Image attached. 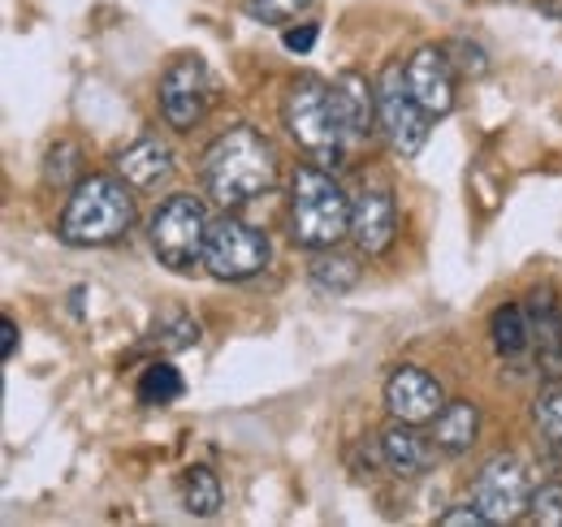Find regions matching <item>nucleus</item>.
Segmentation results:
<instances>
[{"label": "nucleus", "instance_id": "20", "mask_svg": "<svg viewBox=\"0 0 562 527\" xmlns=\"http://www.w3.org/2000/svg\"><path fill=\"white\" fill-rule=\"evenodd\" d=\"M187 390V381H182V372L169 363V359H156V363H147L139 372V385H135V394H139L143 406H169V402H178Z\"/></svg>", "mask_w": 562, "mask_h": 527}, {"label": "nucleus", "instance_id": "25", "mask_svg": "<svg viewBox=\"0 0 562 527\" xmlns=\"http://www.w3.org/2000/svg\"><path fill=\"white\" fill-rule=\"evenodd\" d=\"M156 341H160L165 350H187V346L200 341V325H195L187 312H169V316H160V325H156Z\"/></svg>", "mask_w": 562, "mask_h": 527}, {"label": "nucleus", "instance_id": "31", "mask_svg": "<svg viewBox=\"0 0 562 527\" xmlns=\"http://www.w3.org/2000/svg\"><path fill=\"white\" fill-rule=\"evenodd\" d=\"M537 13H546V18L562 22V0H537Z\"/></svg>", "mask_w": 562, "mask_h": 527}, {"label": "nucleus", "instance_id": "27", "mask_svg": "<svg viewBox=\"0 0 562 527\" xmlns=\"http://www.w3.org/2000/svg\"><path fill=\"white\" fill-rule=\"evenodd\" d=\"M446 53H450V61L463 69L468 78H485L490 74V53L481 44H472V40H450Z\"/></svg>", "mask_w": 562, "mask_h": 527}, {"label": "nucleus", "instance_id": "4", "mask_svg": "<svg viewBox=\"0 0 562 527\" xmlns=\"http://www.w3.org/2000/svg\"><path fill=\"white\" fill-rule=\"evenodd\" d=\"M281 122H285V134L316 160H338L351 143L342 104H338V87L321 82L316 74H303L290 82L281 100Z\"/></svg>", "mask_w": 562, "mask_h": 527}, {"label": "nucleus", "instance_id": "5", "mask_svg": "<svg viewBox=\"0 0 562 527\" xmlns=\"http://www.w3.org/2000/svg\"><path fill=\"white\" fill-rule=\"evenodd\" d=\"M212 216L200 195H169L147 221V238L156 260L173 272H191L195 264H204L209 247Z\"/></svg>", "mask_w": 562, "mask_h": 527}, {"label": "nucleus", "instance_id": "26", "mask_svg": "<svg viewBox=\"0 0 562 527\" xmlns=\"http://www.w3.org/2000/svg\"><path fill=\"white\" fill-rule=\"evenodd\" d=\"M528 519L537 527H562V480H550L532 493L528 502Z\"/></svg>", "mask_w": 562, "mask_h": 527}, {"label": "nucleus", "instance_id": "7", "mask_svg": "<svg viewBox=\"0 0 562 527\" xmlns=\"http://www.w3.org/2000/svg\"><path fill=\"white\" fill-rule=\"evenodd\" d=\"M273 260V243L265 229L247 225L243 216L225 212L216 216L209 229V247H204V268L216 281H247L256 272H265Z\"/></svg>", "mask_w": 562, "mask_h": 527}, {"label": "nucleus", "instance_id": "23", "mask_svg": "<svg viewBox=\"0 0 562 527\" xmlns=\"http://www.w3.org/2000/svg\"><path fill=\"white\" fill-rule=\"evenodd\" d=\"M82 152H78V143L70 138H61L57 147H48V160H44V182L48 187H57V191H74L82 178Z\"/></svg>", "mask_w": 562, "mask_h": 527}, {"label": "nucleus", "instance_id": "24", "mask_svg": "<svg viewBox=\"0 0 562 527\" xmlns=\"http://www.w3.org/2000/svg\"><path fill=\"white\" fill-rule=\"evenodd\" d=\"M312 4H316V0H247V13H251L256 22H265V26H290V22H299Z\"/></svg>", "mask_w": 562, "mask_h": 527}, {"label": "nucleus", "instance_id": "18", "mask_svg": "<svg viewBox=\"0 0 562 527\" xmlns=\"http://www.w3.org/2000/svg\"><path fill=\"white\" fill-rule=\"evenodd\" d=\"M490 337H493V350H497V359H506V363H519L528 350H532V325H528V307H519V303H506V307H497L490 321Z\"/></svg>", "mask_w": 562, "mask_h": 527}, {"label": "nucleus", "instance_id": "10", "mask_svg": "<svg viewBox=\"0 0 562 527\" xmlns=\"http://www.w3.org/2000/svg\"><path fill=\"white\" fill-rule=\"evenodd\" d=\"M351 238L359 247V256L376 260L394 247L398 238V203H394V191L381 187V182H363L351 199Z\"/></svg>", "mask_w": 562, "mask_h": 527}, {"label": "nucleus", "instance_id": "28", "mask_svg": "<svg viewBox=\"0 0 562 527\" xmlns=\"http://www.w3.org/2000/svg\"><path fill=\"white\" fill-rule=\"evenodd\" d=\"M437 524H441V527H493L490 519H485V511H481L476 502H463V506L446 511V515H441Z\"/></svg>", "mask_w": 562, "mask_h": 527}, {"label": "nucleus", "instance_id": "12", "mask_svg": "<svg viewBox=\"0 0 562 527\" xmlns=\"http://www.w3.org/2000/svg\"><path fill=\"white\" fill-rule=\"evenodd\" d=\"M407 87L432 117L454 113V61L446 48L424 44L407 57Z\"/></svg>", "mask_w": 562, "mask_h": 527}, {"label": "nucleus", "instance_id": "16", "mask_svg": "<svg viewBox=\"0 0 562 527\" xmlns=\"http://www.w3.org/2000/svg\"><path fill=\"white\" fill-rule=\"evenodd\" d=\"M338 104H342V122L351 143H363L372 131H381V113H376V82H368L359 69L338 74Z\"/></svg>", "mask_w": 562, "mask_h": 527}, {"label": "nucleus", "instance_id": "15", "mask_svg": "<svg viewBox=\"0 0 562 527\" xmlns=\"http://www.w3.org/2000/svg\"><path fill=\"white\" fill-rule=\"evenodd\" d=\"M173 169H178V156H173V147H169L165 138H156V134L131 143V147L117 156V173H122L135 191H156L160 182L173 178Z\"/></svg>", "mask_w": 562, "mask_h": 527}, {"label": "nucleus", "instance_id": "21", "mask_svg": "<svg viewBox=\"0 0 562 527\" xmlns=\"http://www.w3.org/2000/svg\"><path fill=\"white\" fill-rule=\"evenodd\" d=\"M182 502H187V511L195 515V519H212L216 511H221V480H216V471L212 467H187V475H182Z\"/></svg>", "mask_w": 562, "mask_h": 527}, {"label": "nucleus", "instance_id": "17", "mask_svg": "<svg viewBox=\"0 0 562 527\" xmlns=\"http://www.w3.org/2000/svg\"><path fill=\"white\" fill-rule=\"evenodd\" d=\"M476 437H481V406H476L472 397H454V402H446V406L437 411V419H432V441H437L441 455L459 459V455H468V450L476 446Z\"/></svg>", "mask_w": 562, "mask_h": 527}, {"label": "nucleus", "instance_id": "6", "mask_svg": "<svg viewBox=\"0 0 562 527\" xmlns=\"http://www.w3.org/2000/svg\"><path fill=\"white\" fill-rule=\"evenodd\" d=\"M376 113H381V134L394 147V156H403V160L420 156L428 134H432V113L412 96L403 61H390L381 69V78H376Z\"/></svg>", "mask_w": 562, "mask_h": 527}, {"label": "nucleus", "instance_id": "8", "mask_svg": "<svg viewBox=\"0 0 562 527\" xmlns=\"http://www.w3.org/2000/svg\"><path fill=\"white\" fill-rule=\"evenodd\" d=\"M472 502L485 511V519L493 527L519 524L528 515V502H532V484H528V467L515 459V455H493L476 484H472Z\"/></svg>", "mask_w": 562, "mask_h": 527}, {"label": "nucleus", "instance_id": "11", "mask_svg": "<svg viewBox=\"0 0 562 527\" xmlns=\"http://www.w3.org/2000/svg\"><path fill=\"white\" fill-rule=\"evenodd\" d=\"M385 406H390V415L403 419V424H432L437 411L446 406V394H441V385H437L424 368L403 363V368H394L390 381H385Z\"/></svg>", "mask_w": 562, "mask_h": 527}, {"label": "nucleus", "instance_id": "19", "mask_svg": "<svg viewBox=\"0 0 562 527\" xmlns=\"http://www.w3.org/2000/svg\"><path fill=\"white\" fill-rule=\"evenodd\" d=\"M307 272H312V281H316L325 294H347V290H355V281H359V264H355V256H342L338 247L316 251L312 264H307Z\"/></svg>", "mask_w": 562, "mask_h": 527}, {"label": "nucleus", "instance_id": "13", "mask_svg": "<svg viewBox=\"0 0 562 527\" xmlns=\"http://www.w3.org/2000/svg\"><path fill=\"white\" fill-rule=\"evenodd\" d=\"M437 441L432 437H424L420 424H403V419H394L385 433H381V459L385 467L398 475V480H416L424 475L432 462H437Z\"/></svg>", "mask_w": 562, "mask_h": 527}, {"label": "nucleus", "instance_id": "14", "mask_svg": "<svg viewBox=\"0 0 562 527\" xmlns=\"http://www.w3.org/2000/svg\"><path fill=\"white\" fill-rule=\"evenodd\" d=\"M528 325H532V359L546 381H562V316L550 290H537L528 299Z\"/></svg>", "mask_w": 562, "mask_h": 527}, {"label": "nucleus", "instance_id": "22", "mask_svg": "<svg viewBox=\"0 0 562 527\" xmlns=\"http://www.w3.org/2000/svg\"><path fill=\"white\" fill-rule=\"evenodd\" d=\"M532 428H537V441L562 450V381H550L537 402H532Z\"/></svg>", "mask_w": 562, "mask_h": 527}, {"label": "nucleus", "instance_id": "30", "mask_svg": "<svg viewBox=\"0 0 562 527\" xmlns=\"http://www.w3.org/2000/svg\"><path fill=\"white\" fill-rule=\"evenodd\" d=\"M0 355H4V359L18 355V325H13V316L0 321Z\"/></svg>", "mask_w": 562, "mask_h": 527}, {"label": "nucleus", "instance_id": "2", "mask_svg": "<svg viewBox=\"0 0 562 527\" xmlns=\"http://www.w3.org/2000/svg\"><path fill=\"white\" fill-rule=\"evenodd\" d=\"M135 187L126 178L91 173L74 187L70 203L61 212V243L66 247H109L135 229Z\"/></svg>", "mask_w": 562, "mask_h": 527}, {"label": "nucleus", "instance_id": "3", "mask_svg": "<svg viewBox=\"0 0 562 527\" xmlns=\"http://www.w3.org/2000/svg\"><path fill=\"white\" fill-rule=\"evenodd\" d=\"M351 234V195L321 165H303L290 178V238L303 251L338 247Z\"/></svg>", "mask_w": 562, "mask_h": 527}, {"label": "nucleus", "instance_id": "29", "mask_svg": "<svg viewBox=\"0 0 562 527\" xmlns=\"http://www.w3.org/2000/svg\"><path fill=\"white\" fill-rule=\"evenodd\" d=\"M316 35H321V26H316V22H303V26H290L281 40H285V48H290V53H312Z\"/></svg>", "mask_w": 562, "mask_h": 527}, {"label": "nucleus", "instance_id": "9", "mask_svg": "<svg viewBox=\"0 0 562 527\" xmlns=\"http://www.w3.org/2000/svg\"><path fill=\"white\" fill-rule=\"evenodd\" d=\"M212 74L200 57H178L160 74V117L178 134L195 131L212 109Z\"/></svg>", "mask_w": 562, "mask_h": 527}, {"label": "nucleus", "instance_id": "1", "mask_svg": "<svg viewBox=\"0 0 562 527\" xmlns=\"http://www.w3.org/2000/svg\"><path fill=\"white\" fill-rule=\"evenodd\" d=\"M200 178H204V195L212 203H221L225 212L243 208V203L273 191L278 152L256 126H229L225 134H216L212 147L204 152Z\"/></svg>", "mask_w": 562, "mask_h": 527}]
</instances>
